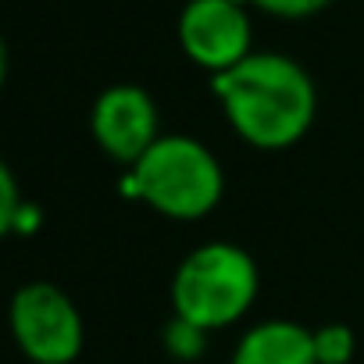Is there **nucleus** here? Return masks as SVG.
<instances>
[{
  "label": "nucleus",
  "instance_id": "obj_9",
  "mask_svg": "<svg viewBox=\"0 0 364 364\" xmlns=\"http://www.w3.org/2000/svg\"><path fill=\"white\" fill-rule=\"evenodd\" d=\"M204 336H208L204 328L182 321V318H171V325L164 328V346H168V353L190 360V357H200V353H204V346H208Z\"/></svg>",
  "mask_w": 364,
  "mask_h": 364
},
{
  "label": "nucleus",
  "instance_id": "obj_1",
  "mask_svg": "<svg viewBox=\"0 0 364 364\" xmlns=\"http://www.w3.org/2000/svg\"><path fill=\"white\" fill-rule=\"evenodd\" d=\"M236 136L257 150H286L307 136L318 114V90L307 68L275 50H254L211 79Z\"/></svg>",
  "mask_w": 364,
  "mask_h": 364
},
{
  "label": "nucleus",
  "instance_id": "obj_7",
  "mask_svg": "<svg viewBox=\"0 0 364 364\" xmlns=\"http://www.w3.org/2000/svg\"><path fill=\"white\" fill-rule=\"evenodd\" d=\"M232 364H318L311 328L296 321H261L232 350Z\"/></svg>",
  "mask_w": 364,
  "mask_h": 364
},
{
  "label": "nucleus",
  "instance_id": "obj_8",
  "mask_svg": "<svg viewBox=\"0 0 364 364\" xmlns=\"http://www.w3.org/2000/svg\"><path fill=\"white\" fill-rule=\"evenodd\" d=\"M311 339H314V357H318V364H350V360H353L357 339H353L350 325H339V321L321 325V328L311 332Z\"/></svg>",
  "mask_w": 364,
  "mask_h": 364
},
{
  "label": "nucleus",
  "instance_id": "obj_12",
  "mask_svg": "<svg viewBox=\"0 0 364 364\" xmlns=\"http://www.w3.org/2000/svg\"><path fill=\"white\" fill-rule=\"evenodd\" d=\"M8 65H11V58H8V43H4V36H0V86H4V79H8Z\"/></svg>",
  "mask_w": 364,
  "mask_h": 364
},
{
  "label": "nucleus",
  "instance_id": "obj_3",
  "mask_svg": "<svg viewBox=\"0 0 364 364\" xmlns=\"http://www.w3.org/2000/svg\"><path fill=\"white\" fill-rule=\"evenodd\" d=\"M261 289V275L254 257L236 243H200L193 247L171 279V307L175 318L190 321L204 332L225 328L240 321Z\"/></svg>",
  "mask_w": 364,
  "mask_h": 364
},
{
  "label": "nucleus",
  "instance_id": "obj_11",
  "mask_svg": "<svg viewBox=\"0 0 364 364\" xmlns=\"http://www.w3.org/2000/svg\"><path fill=\"white\" fill-rule=\"evenodd\" d=\"M240 4L268 11L275 18H307V15H318L321 8H328L332 0H240Z\"/></svg>",
  "mask_w": 364,
  "mask_h": 364
},
{
  "label": "nucleus",
  "instance_id": "obj_4",
  "mask_svg": "<svg viewBox=\"0 0 364 364\" xmlns=\"http://www.w3.org/2000/svg\"><path fill=\"white\" fill-rule=\"evenodd\" d=\"M11 336L33 364H72L86 343L75 300L54 282H26L15 289Z\"/></svg>",
  "mask_w": 364,
  "mask_h": 364
},
{
  "label": "nucleus",
  "instance_id": "obj_5",
  "mask_svg": "<svg viewBox=\"0 0 364 364\" xmlns=\"http://www.w3.org/2000/svg\"><path fill=\"white\" fill-rule=\"evenodd\" d=\"M254 26L240 0H190L178 15V43L186 58L211 75L236 68L250 58Z\"/></svg>",
  "mask_w": 364,
  "mask_h": 364
},
{
  "label": "nucleus",
  "instance_id": "obj_10",
  "mask_svg": "<svg viewBox=\"0 0 364 364\" xmlns=\"http://www.w3.org/2000/svg\"><path fill=\"white\" fill-rule=\"evenodd\" d=\"M18 218H22V193H18V182H15L11 168L0 157V240L11 229H18Z\"/></svg>",
  "mask_w": 364,
  "mask_h": 364
},
{
  "label": "nucleus",
  "instance_id": "obj_6",
  "mask_svg": "<svg viewBox=\"0 0 364 364\" xmlns=\"http://www.w3.org/2000/svg\"><path fill=\"white\" fill-rule=\"evenodd\" d=\"M90 129H93L97 146L129 168L161 139L154 97L132 82L107 86L97 97L93 114H90Z\"/></svg>",
  "mask_w": 364,
  "mask_h": 364
},
{
  "label": "nucleus",
  "instance_id": "obj_2",
  "mask_svg": "<svg viewBox=\"0 0 364 364\" xmlns=\"http://www.w3.org/2000/svg\"><path fill=\"white\" fill-rule=\"evenodd\" d=\"M225 175L218 157L193 136H161L125 178V193L150 204L164 218L193 222L218 208Z\"/></svg>",
  "mask_w": 364,
  "mask_h": 364
}]
</instances>
